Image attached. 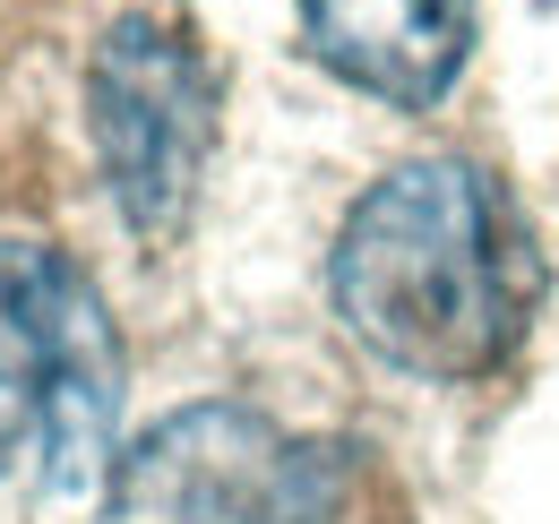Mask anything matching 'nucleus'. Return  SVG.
Instances as JSON below:
<instances>
[{"instance_id":"nucleus-1","label":"nucleus","mask_w":559,"mask_h":524,"mask_svg":"<svg viewBox=\"0 0 559 524\" xmlns=\"http://www.w3.org/2000/svg\"><path fill=\"white\" fill-rule=\"evenodd\" d=\"M534 301L525 224L483 164L430 155L388 172L336 233L345 327L414 379H483L516 353Z\"/></svg>"},{"instance_id":"nucleus-2","label":"nucleus","mask_w":559,"mask_h":524,"mask_svg":"<svg viewBox=\"0 0 559 524\" xmlns=\"http://www.w3.org/2000/svg\"><path fill=\"white\" fill-rule=\"evenodd\" d=\"M121 335L52 241H0V481L70 499L112 473Z\"/></svg>"},{"instance_id":"nucleus-4","label":"nucleus","mask_w":559,"mask_h":524,"mask_svg":"<svg viewBox=\"0 0 559 524\" xmlns=\"http://www.w3.org/2000/svg\"><path fill=\"white\" fill-rule=\"evenodd\" d=\"M86 121H95V155L130 233L146 241L181 233L215 146V86L199 52L155 17H121L86 78Z\"/></svg>"},{"instance_id":"nucleus-3","label":"nucleus","mask_w":559,"mask_h":524,"mask_svg":"<svg viewBox=\"0 0 559 524\" xmlns=\"http://www.w3.org/2000/svg\"><path fill=\"white\" fill-rule=\"evenodd\" d=\"M345 456L293 439L250 404H181L112 456L104 524H328Z\"/></svg>"},{"instance_id":"nucleus-5","label":"nucleus","mask_w":559,"mask_h":524,"mask_svg":"<svg viewBox=\"0 0 559 524\" xmlns=\"http://www.w3.org/2000/svg\"><path fill=\"white\" fill-rule=\"evenodd\" d=\"M310 52L345 86L430 112L474 52V0H301Z\"/></svg>"}]
</instances>
